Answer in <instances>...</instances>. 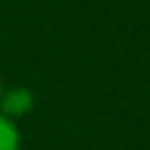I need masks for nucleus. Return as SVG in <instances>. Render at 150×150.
<instances>
[{"instance_id": "f257e3e1", "label": "nucleus", "mask_w": 150, "mask_h": 150, "mask_svg": "<svg viewBox=\"0 0 150 150\" xmlns=\"http://www.w3.org/2000/svg\"><path fill=\"white\" fill-rule=\"evenodd\" d=\"M30 108H33V94L23 87H14L9 91H2L0 96V112L9 120L26 115Z\"/></svg>"}, {"instance_id": "7ed1b4c3", "label": "nucleus", "mask_w": 150, "mask_h": 150, "mask_svg": "<svg viewBox=\"0 0 150 150\" xmlns=\"http://www.w3.org/2000/svg\"><path fill=\"white\" fill-rule=\"evenodd\" d=\"M0 96H2V82H0Z\"/></svg>"}, {"instance_id": "f03ea898", "label": "nucleus", "mask_w": 150, "mask_h": 150, "mask_svg": "<svg viewBox=\"0 0 150 150\" xmlns=\"http://www.w3.org/2000/svg\"><path fill=\"white\" fill-rule=\"evenodd\" d=\"M0 150H19V131L9 117L0 112Z\"/></svg>"}]
</instances>
